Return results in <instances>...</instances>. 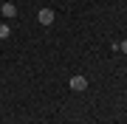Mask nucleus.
Masks as SVG:
<instances>
[{"label": "nucleus", "instance_id": "f03ea898", "mask_svg": "<svg viewBox=\"0 0 127 124\" xmlns=\"http://www.w3.org/2000/svg\"><path fill=\"white\" fill-rule=\"evenodd\" d=\"M71 90H85V87H88V79L85 76H71Z\"/></svg>", "mask_w": 127, "mask_h": 124}, {"label": "nucleus", "instance_id": "39448f33", "mask_svg": "<svg viewBox=\"0 0 127 124\" xmlns=\"http://www.w3.org/2000/svg\"><path fill=\"white\" fill-rule=\"evenodd\" d=\"M119 51H124V54H127V40H124V42H119Z\"/></svg>", "mask_w": 127, "mask_h": 124}, {"label": "nucleus", "instance_id": "7ed1b4c3", "mask_svg": "<svg viewBox=\"0 0 127 124\" xmlns=\"http://www.w3.org/2000/svg\"><path fill=\"white\" fill-rule=\"evenodd\" d=\"M0 14H3V17H14V14H17V6H14V3H3Z\"/></svg>", "mask_w": 127, "mask_h": 124}, {"label": "nucleus", "instance_id": "20e7f679", "mask_svg": "<svg viewBox=\"0 0 127 124\" xmlns=\"http://www.w3.org/2000/svg\"><path fill=\"white\" fill-rule=\"evenodd\" d=\"M9 37H11V28L6 23H0V40H9Z\"/></svg>", "mask_w": 127, "mask_h": 124}, {"label": "nucleus", "instance_id": "f257e3e1", "mask_svg": "<svg viewBox=\"0 0 127 124\" xmlns=\"http://www.w3.org/2000/svg\"><path fill=\"white\" fill-rule=\"evenodd\" d=\"M37 20H40L42 25H51V23H54V11H51V9H40V11H37Z\"/></svg>", "mask_w": 127, "mask_h": 124}]
</instances>
